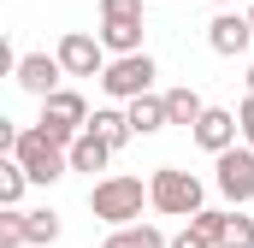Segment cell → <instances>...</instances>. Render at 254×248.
I'll return each mask as SVG.
<instances>
[{"label":"cell","instance_id":"18","mask_svg":"<svg viewBox=\"0 0 254 248\" xmlns=\"http://www.w3.org/2000/svg\"><path fill=\"white\" fill-rule=\"evenodd\" d=\"M24 184H30V172L6 154V160H0V207H18V201H24Z\"/></svg>","mask_w":254,"mask_h":248},{"label":"cell","instance_id":"13","mask_svg":"<svg viewBox=\"0 0 254 248\" xmlns=\"http://www.w3.org/2000/svg\"><path fill=\"white\" fill-rule=\"evenodd\" d=\"M125 113H130V130H136V136H154V130H166V95H154V89H148V95H136V101H125Z\"/></svg>","mask_w":254,"mask_h":248},{"label":"cell","instance_id":"23","mask_svg":"<svg viewBox=\"0 0 254 248\" xmlns=\"http://www.w3.org/2000/svg\"><path fill=\"white\" fill-rule=\"evenodd\" d=\"M237 124H243V142L254 148V95L243 101V107H237Z\"/></svg>","mask_w":254,"mask_h":248},{"label":"cell","instance_id":"15","mask_svg":"<svg viewBox=\"0 0 254 248\" xmlns=\"http://www.w3.org/2000/svg\"><path fill=\"white\" fill-rule=\"evenodd\" d=\"M18 213H24V207H18ZM60 213H54V207H36V213H24V243L30 248H48V243H60Z\"/></svg>","mask_w":254,"mask_h":248},{"label":"cell","instance_id":"17","mask_svg":"<svg viewBox=\"0 0 254 248\" xmlns=\"http://www.w3.org/2000/svg\"><path fill=\"white\" fill-rule=\"evenodd\" d=\"M83 130H95V136H107L113 148H125L130 136H136V130H130V113H119V107H101V113H89V124H83Z\"/></svg>","mask_w":254,"mask_h":248},{"label":"cell","instance_id":"26","mask_svg":"<svg viewBox=\"0 0 254 248\" xmlns=\"http://www.w3.org/2000/svg\"><path fill=\"white\" fill-rule=\"evenodd\" d=\"M249 24H254V6H249Z\"/></svg>","mask_w":254,"mask_h":248},{"label":"cell","instance_id":"4","mask_svg":"<svg viewBox=\"0 0 254 248\" xmlns=\"http://www.w3.org/2000/svg\"><path fill=\"white\" fill-rule=\"evenodd\" d=\"M107 54H142V0H101V30Z\"/></svg>","mask_w":254,"mask_h":248},{"label":"cell","instance_id":"5","mask_svg":"<svg viewBox=\"0 0 254 248\" xmlns=\"http://www.w3.org/2000/svg\"><path fill=\"white\" fill-rule=\"evenodd\" d=\"M154 77H160V65L148 60V54H113L107 71H101V89H107L113 101H136V95L154 89Z\"/></svg>","mask_w":254,"mask_h":248},{"label":"cell","instance_id":"16","mask_svg":"<svg viewBox=\"0 0 254 248\" xmlns=\"http://www.w3.org/2000/svg\"><path fill=\"white\" fill-rule=\"evenodd\" d=\"M201 113H207V101L195 95L190 83H184V89H166V119H172V124H184V130H195V119H201Z\"/></svg>","mask_w":254,"mask_h":248},{"label":"cell","instance_id":"21","mask_svg":"<svg viewBox=\"0 0 254 248\" xmlns=\"http://www.w3.org/2000/svg\"><path fill=\"white\" fill-rule=\"evenodd\" d=\"M0 248H30L24 243V213H18V207H6V219H0Z\"/></svg>","mask_w":254,"mask_h":248},{"label":"cell","instance_id":"1","mask_svg":"<svg viewBox=\"0 0 254 248\" xmlns=\"http://www.w3.org/2000/svg\"><path fill=\"white\" fill-rule=\"evenodd\" d=\"M142 207H154V195H148L142 178H130V172H113V178H101V184L89 189V213L101 225H136Z\"/></svg>","mask_w":254,"mask_h":248},{"label":"cell","instance_id":"2","mask_svg":"<svg viewBox=\"0 0 254 248\" xmlns=\"http://www.w3.org/2000/svg\"><path fill=\"white\" fill-rule=\"evenodd\" d=\"M12 160L30 172V184H42V189H48V184H60L65 172H71V154H65V148L48 136V130H42V124L18 130V142H12Z\"/></svg>","mask_w":254,"mask_h":248},{"label":"cell","instance_id":"22","mask_svg":"<svg viewBox=\"0 0 254 248\" xmlns=\"http://www.w3.org/2000/svg\"><path fill=\"white\" fill-rule=\"evenodd\" d=\"M172 248H213V243H207V237H201V231H195L190 219H184V231H178V237H172Z\"/></svg>","mask_w":254,"mask_h":248},{"label":"cell","instance_id":"19","mask_svg":"<svg viewBox=\"0 0 254 248\" xmlns=\"http://www.w3.org/2000/svg\"><path fill=\"white\" fill-rule=\"evenodd\" d=\"M219 248H254V219L243 213V207H231V219H225V237H219Z\"/></svg>","mask_w":254,"mask_h":248},{"label":"cell","instance_id":"10","mask_svg":"<svg viewBox=\"0 0 254 248\" xmlns=\"http://www.w3.org/2000/svg\"><path fill=\"white\" fill-rule=\"evenodd\" d=\"M12 77H18V89H24V95H36V101H48V95L60 89L65 65H60V54H24Z\"/></svg>","mask_w":254,"mask_h":248},{"label":"cell","instance_id":"12","mask_svg":"<svg viewBox=\"0 0 254 248\" xmlns=\"http://www.w3.org/2000/svg\"><path fill=\"white\" fill-rule=\"evenodd\" d=\"M65 154H71V172H107V160H113L119 148H113L107 136H95V130H83V136H77V142H71Z\"/></svg>","mask_w":254,"mask_h":248},{"label":"cell","instance_id":"7","mask_svg":"<svg viewBox=\"0 0 254 248\" xmlns=\"http://www.w3.org/2000/svg\"><path fill=\"white\" fill-rule=\"evenodd\" d=\"M213 160H219V172H213L219 195H225L231 207H249V201H254V148H249V142H243V148L231 142V148L213 154Z\"/></svg>","mask_w":254,"mask_h":248},{"label":"cell","instance_id":"11","mask_svg":"<svg viewBox=\"0 0 254 248\" xmlns=\"http://www.w3.org/2000/svg\"><path fill=\"white\" fill-rule=\"evenodd\" d=\"M190 136L207 148V154H225V148L243 136V124H237V113H225V107H207V113L195 119V130H190Z\"/></svg>","mask_w":254,"mask_h":248},{"label":"cell","instance_id":"6","mask_svg":"<svg viewBox=\"0 0 254 248\" xmlns=\"http://www.w3.org/2000/svg\"><path fill=\"white\" fill-rule=\"evenodd\" d=\"M83 124H89V101H83L77 89H54V95L42 101V130H48L60 148H71V142L83 136Z\"/></svg>","mask_w":254,"mask_h":248},{"label":"cell","instance_id":"20","mask_svg":"<svg viewBox=\"0 0 254 248\" xmlns=\"http://www.w3.org/2000/svg\"><path fill=\"white\" fill-rule=\"evenodd\" d=\"M225 219H231V207H201L190 225H195V231H201V237H207L213 248H219V237H225Z\"/></svg>","mask_w":254,"mask_h":248},{"label":"cell","instance_id":"24","mask_svg":"<svg viewBox=\"0 0 254 248\" xmlns=\"http://www.w3.org/2000/svg\"><path fill=\"white\" fill-rule=\"evenodd\" d=\"M249 95H254V65H249Z\"/></svg>","mask_w":254,"mask_h":248},{"label":"cell","instance_id":"3","mask_svg":"<svg viewBox=\"0 0 254 248\" xmlns=\"http://www.w3.org/2000/svg\"><path fill=\"white\" fill-rule=\"evenodd\" d=\"M148 195H154V213H166V219H195L201 207H207V189L195 172H178V166H160L154 178H148Z\"/></svg>","mask_w":254,"mask_h":248},{"label":"cell","instance_id":"8","mask_svg":"<svg viewBox=\"0 0 254 248\" xmlns=\"http://www.w3.org/2000/svg\"><path fill=\"white\" fill-rule=\"evenodd\" d=\"M60 65H65V77H101L107 71V42L89 36V30H65L60 36Z\"/></svg>","mask_w":254,"mask_h":248},{"label":"cell","instance_id":"25","mask_svg":"<svg viewBox=\"0 0 254 248\" xmlns=\"http://www.w3.org/2000/svg\"><path fill=\"white\" fill-rule=\"evenodd\" d=\"M213 6H231V0H213Z\"/></svg>","mask_w":254,"mask_h":248},{"label":"cell","instance_id":"14","mask_svg":"<svg viewBox=\"0 0 254 248\" xmlns=\"http://www.w3.org/2000/svg\"><path fill=\"white\" fill-rule=\"evenodd\" d=\"M101 248H172V237H160L154 225L136 219V225H113V237H107Z\"/></svg>","mask_w":254,"mask_h":248},{"label":"cell","instance_id":"9","mask_svg":"<svg viewBox=\"0 0 254 248\" xmlns=\"http://www.w3.org/2000/svg\"><path fill=\"white\" fill-rule=\"evenodd\" d=\"M249 42H254L249 12H231V6H219V18L207 24V48H213L219 60H237V54H249Z\"/></svg>","mask_w":254,"mask_h":248}]
</instances>
